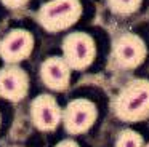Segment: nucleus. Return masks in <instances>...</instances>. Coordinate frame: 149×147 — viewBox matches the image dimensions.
Returning <instances> with one entry per match:
<instances>
[{
    "label": "nucleus",
    "mask_w": 149,
    "mask_h": 147,
    "mask_svg": "<svg viewBox=\"0 0 149 147\" xmlns=\"http://www.w3.org/2000/svg\"><path fill=\"white\" fill-rule=\"evenodd\" d=\"M114 114L123 121H143L149 117V80L128 82L112 101Z\"/></svg>",
    "instance_id": "f257e3e1"
},
{
    "label": "nucleus",
    "mask_w": 149,
    "mask_h": 147,
    "mask_svg": "<svg viewBox=\"0 0 149 147\" xmlns=\"http://www.w3.org/2000/svg\"><path fill=\"white\" fill-rule=\"evenodd\" d=\"M111 58H112L114 66L120 69H135L144 61L146 45L138 35L122 34L114 40Z\"/></svg>",
    "instance_id": "20e7f679"
},
{
    "label": "nucleus",
    "mask_w": 149,
    "mask_h": 147,
    "mask_svg": "<svg viewBox=\"0 0 149 147\" xmlns=\"http://www.w3.org/2000/svg\"><path fill=\"white\" fill-rule=\"evenodd\" d=\"M63 54L71 69L84 70L95 59V40L85 32H72L63 40Z\"/></svg>",
    "instance_id": "7ed1b4c3"
},
{
    "label": "nucleus",
    "mask_w": 149,
    "mask_h": 147,
    "mask_svg": "<svg viewBox=\"0 0 149 147\" xmlns=\"http://www.w3.org/2000/svg\"><path fill=\"white\" fill-rule=\"evenodd\" d=\"M42 82L53 91H64L69 86L71 80V67L64 61V58L52 56L45 59L40 66Z\"/></svg>",
    "instance_id": "1a4fd4ad"
},
{
    "label": "nucleus",
    "mask_w": 149,
    "mask_h": 147,
    "mask_svg": "<svg viewBox=\"0 0 149 147\" xmlns=\"http://www.w3.org/2000/svg\"><path fill=\"white\" fill-rule=\"evenodd\" d=\"M98 109L88 99H74L63 112V123L69 134H82L95 125Z\"/></svg>",
    "instance_id": "39448f33"
},
{
    "label": "nucleus",
    "mask_w": 149,
    "mask_h": 147,
    "mask_svg": "<svg viewBox=\"0 0 149 147\" xmlns=\"http://www.w3.org/2000/svg\"><path fill=\"white\" fill-rule=\"evenodd\" d=\"M116 147H144V141L136 131L123 130L116 141Z\"/></svg>",
    "instance_id": "9b49d317"
},
{
    "label": "nucleus",
    "mask_w": 149,
    "mask_h": 147,
    "mask_svg": "<svg viewBox=\"0 0 149 147\" xmlns=\"http://www.w3.org/2000/svg\"><path fill=\"white\" fill-rule=\"evenodd\" d=\"M29 89V77L21 67L8 64L0 70V96L11 102L26 98Z\"/></svg>",
    "instance_id": "6e6552de"
},
{
    "label": "nucleus",
    "mask_w": 149,
    "mask_h": 147,
    "mask_svg": "<svg viewBox=\"0 0 149 147\" xmlns=\"http://www.w3.org/2000/svg\"><path fill=\"white\" fill-rule=\"evenodd\" d=\"M13 147H19V146H13Z\"/></svg>",
    "instance_id": "2eb2a0df"
},
{
    "label": "nucleus",
    "mask_w": 149,
    "mask_h": 147,
    "mask_svg": "<svg viewBox=\"0 0 149 147\" xmlns=\"http://www.w3.org/2000/svg\"><path fill=\"white\" fill-rule=\"evenodd\" d=\"M31 118L37 130L53 131L63 120V110L50 94H39L31 102Z\"/></svg>",
    "instance_id": "423d86ee"
},
{
    "label": "nucleus",
    "mask_w": 149,
    "mask_h": 147,
    "mask_svg": "<svg viewBox=\"0 0 149 147\" xmlns=\"http://www.w3.org/2000/svg\"><path fill=\"white\" fill-rule=\"evenodd\" d=\"M55 147H79V144L72 139H64V141H61V142H58Z\"/></svg>",
    "instance_id": "ddd939ff"
},
{
    "label": "nucleus",
    "mask_w": 149,
    "mask_h": 147,
    "mask_svg": "<svg viewBox=\"0 0 149 147\" xmlns=\"http://www.w3.org/2000/svg\"><path fill=\"white\" fill-rule=\"evenodd\" d=\"M82 15L79 0H50L37 11V21L48 32H59L69 29Z\"/></svg>",
    "instance_id": "f03ea898"
},
{
    "label": "nucleus",
    "mask_w": 149,
    "mask_h": 147,
    "mask_svg": "<svg viewBox=\"0 0 149 147\" xmlns=\"http://www.w3.org/2000/svg\"><path fill=\"white\" fill-rule=\"evenodd\" d=\"M32 50L34 37L24 29H15L0 40V56L8 64H16L29 58Z\"/></svg>",
    "instance_id": "0eeeda50"
},
{
    "label": "nucleus",
    "mask_w": 149,
    "mask_h": 147,
    "mask_svg": "<svg viewBox=\"0 0 149 147\" xmlns=\"http://www.w3.org/2000/svg\"><path fill=\"white\" fill-rule=\"evenodd\" d=\"M144 147H149V144H148V146H144Z\"/></svg>",
    "instance_id": "4468645a"
},
{
    "label": "nucleus",
    "mask_w": 149,
    "mask_h": 147,
    "mask_svg": "<svg viewBox=\"0 0 149 147\" xmlns=\"http://www.w3.org/2000/svg\"><path fill=\"white\" fill-rule=\"evenodd\" d=\"M27 2H29V0H2V3H3L7 8H21V6H24Z\"/></svg>",
    "instance_id": "f8f14e48"
},
{
    "label": "nucleus",
    "mask_w": 149,
    "mask_h": 147,
    "mask_svg": "<svg viewBox=\"0 0 149 147\" xmlns=\"http://www.w3.org/2000/svg\"><path fill=\"white\" fill-rule=\"evenodd\" d=\"M141 5V0H107V6L116 15H132Z\"/></svg>",
    "instance_id": "9d476101"
}]
</instances>
